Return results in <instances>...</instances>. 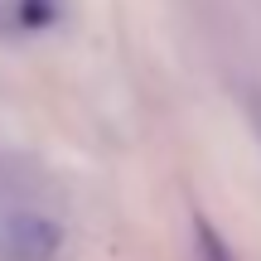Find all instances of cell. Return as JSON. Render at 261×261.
I'll return each mask as SVG.
<instances>
[{
	"instance_id": "6da1fadb",
	"label": "cell",
	"mask_w": 261,
	"mask_h": 261,
	"mask_svg": "<svg viewBox=\"0 0 261 261\" xmlns=\"http://www.w3.org/2000/svg\"><path fill=\"white\" fill-rule=\"evenodd\" d=\"M63 252V227L48 213L10 208L0 213V261H54Z\"/></svg>"
},
{
	"instance_id": "7a4b0ae2",
	"label": "cell",
	"mask_w": 261,
	"mask_h": 261,
	"mask_svg": "<svg viewBox=\"0 0 261 261\" xmlns=\"http://www.w3.org/2000/svg\"><path fill=\"white\" fill-rule=\"evenodd\" d=\"M194 242H198V261H232V252H227V242L213 232V227L198 218V227H194Z\"/></svg>"
},
{
	"instance_id": "3957f363",
	"label": "cell",
	"mask_w": 261,
	"mask_h": 261,
	"mask_svg": "<svg viewBox=\"0 0 261 261\" xmlns=\"http://www.w3.org/2000/svg\"><path fill=\"white\" fill-rule=\"evenodd\" d=\"M247 112H252V126H256V136H261V92H252V107H247Z\"/></svg>"
}]
</instances>
